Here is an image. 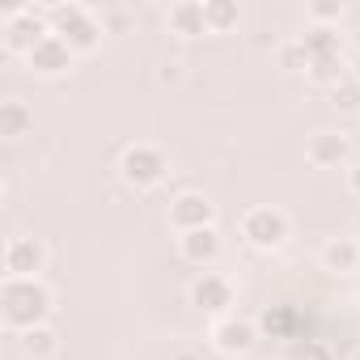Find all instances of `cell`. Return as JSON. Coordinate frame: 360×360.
Instances as JSON below:
<instances>
[{
    "instance_id": "obj_25",
    "label": "cell",
    "mask_w": 360,
    "mask_h": 360,
    "mask_svg": "<svg viewBox=\"0 0 360 360\" xmlns=\"http://www.w3.org/2000/svg\"><path fill=\"white\" fill-rule=\"evenodd\" d=\"M347 191H352V195L360 200V161H356V165L347 169Z\"/></svg>"
},
{
    "instance_id": "obj_13",
    "label": "cell",
    "mask_w": 360,
    "mask_h": 360,
    "mask_svg": "<svg viewBox=\"0 0 360 360\" xmlns=\"http://www.w3.org/2000/svg\"><path fill=\"white\" fill-rule=\"evenodd\" d=\"M322 267L335 276H352L360 267V242L356 238H330L322 246Z\"/></svg>"
},
{
    "instance_id": "obj_15",
    "label": "cell",
    "mask_w": 360,
    "mask_h": 360,
    "mask_svg": "<svg viewBox=\"0 0 360 360\" xmlns=\"http://www.w3.org/2000/svg\"><path fill=\"white\" fill-rule=\"evenodd\" d=\"M30 127H34V110L26 102H18V98L0 102V136L5 140H22Z\"/></svg>"
},
{
    "instance_id": "obj_14",
    "label": "cell",
    "mask_w": 360,
    "mask_h": 360,
    "mask_svg": "<svg viewBox=\"0 0 360 360\" xmlns=\"http://www.w3.org/2000/svg\"><path fill=\"white\" fill-rule=\"evenodd\" d=\"M165 26H169V34H178V39H200V34H208L204 5H195V0H183V5H174L169 18H165Z\"/></svg>"
},
{
    "instance_id": "obj_4",
    "label": "cell",
    "mask_w": 360,
    "mask_h": 360,
    "mask_svg": "<svg viewBox=\"0 0 360 360\" xmlns=\"http://www.w3.org/2000/svg\"><path fill=\"white\" fill-rule=\"evenodd\" d=\"M51 34V18L34 5H22V9H9L5 13V47L18 51V56H30L43 39Z\"/></svg>"
},
{
    "instance_id": "obj_8",
    "label": "cell",
    "mask_w": 360,
    "mask_h": 360,
    "mask_svg": "<svg viewBox=\"0 0 360 360\" xmlns=\"http://www.w3.org/2000/svg\"><path fill=\"white\" fill-rule=\"evenodd\" d=\"M347 157H352V144L343 131H314L305 144V161L314 169H339V165H347Z\"/></svg>"
},
{
    "instance_id": "obj_21",
    "label": "cell",
    "mask_w": 360,
    "mask_h": 360,
    "mask_svg": "<svg viewBox=\"0 0 360 360\" xmlns=\"http://www.w3.org/2000/svg\"><path fill=\"white\" fill-rule=\"evenodd\" d=\"M330 106L343 110V115H356V110H360V81H356V77L339 81V85L330 89Z\"/></svg>"
},
{
    "instance_id": "obj_19",
    "label": "cell",
    "mask_w": 360,
    "mask_h": 360,
    "mask_svg": "<svg viewBox=\"0 0 360 360\" xmlns=\"http://www.w3.org/2000/svg\"><path fill=\"white\" fill-rule=\"evenodd\" d=\"M22 352H26L30 360H51V356L60 352V335H56L51 326H34V330L22 335Z\"/></svg>"
},
{
    "instance_id": "obj_26",
    "label": "cell",
    "mask_w": 360,
    "mask_h": 360,
    "mask_svg": "<svg viewBox=\"0 0 360 360\" xmlns=\"http://www.w3.org/2000/svg\"><path fill=\"white\" fill-rule=\"evenodd\" d=\"M169 360H204V356H200V352H174Z\"/></svg>"
},
{
    "instance_id": "obj_18",
    "label": "cell",
    "mask_w": 360,
    "mask_h": 360,
    "mask_svg": "<svg viewBox=\"0 0 360 360\" xmlns=\"http://www.w3.org/2000/svg\"><path fill=\"white\" fill-rule=\"evenodd\" d=\"M204 22H208V34H229L242 22V9L233 0H204Z\"/></svg>"
},
{
    "instance_id": "obj_2",
    "label": "cell",
    "mask_w": 360,
    "mask_h": 360,
    "mask_svg": "<svg viewBox=\"0 0 360 360\" xmlns=\"http://www.w3.org/2000/svg\"><path fill=\"white\" fill-rule=\"evenodd\" d=\"M47 18H51V34L64 39L72 56L98 51V43H102V26H98V18H94L85 5H51Z\"/></svg>"
},
{
    "instance_id": "obj_28",
    "label": "cell",
    "mask_w": 360,
    "mask_h": 360,
    "mask_svg": "<svg viewBox=\"0 0 360 360\" xmlns=\"http://www.w3.org/2000/svg\"><path fill=\"white\" fill-rule=\"evenodd\" d=\"M352 360H360V347H356V352H352Z\"/></svg>"
},
{
    "instance_id": "obj_22",
    "label": "cell",
    "mask_w": 360,
    "mask_h": 360,
    "mask_svg": "<svg viewBox=\"0 0 360 360\" xmlns=\"http://www.w3.org/2000/svg\"><path fill=\"white\" fill-rule=\"evenodd\" d=\"M288 360H335V352H330V343H322V339H292Z\"/></svg>"
},
{
    "instance_id": "obj_11",
    "label": "cell",
    "mask_w": 360,
    "mask_h": 360,
    "mask_svg": "<svg viewBox=\"0 0 360 360\" xmlns=\"http://www.w3.org/2000/svg\"><path fill=\"white\" fill-rule=\"evenodd\" d=\"M26 64H30V72H39V77H60V72H68V68H72V51H68V43H64V39L47 34V39L26 56Z\"/></svg>"
},
{
    "instance_id": "obj_9",
    "label": "cell",
    "mask_w": 360,
    "mask_h": 360,
    "mask_svg": "<svg viewBox=\"0 0 360 360\" xmlns=\"http://www.w3.org/2000/svg\"><path fill=\"white\" fill-rule=\"evenodd\" d=\"M259 339V326L255 322H242V318H221L212 326V343L221 356H246Z\"/></svg>"
},
{
    "instance_id": "obj_17",
    "label": "cell",
    "mask_w": 360,
    "mask_h": 360,
    "mask_svg": "<svg viewBox=\"0 0 360 360\" xmlns=\"http://www.w3.org/2000/svg\"><path fill=\"white\" fill-rule=\"evenodd\" d=\"M297 322H301V318H297L292 305H267L263 318H259V326H263L271 339H301V335H297Z\"/></svg>"
},
{
    "instance_id": "obj_20",
    "label": "cell",
    "mask_w": 360,
    "mask_h": 360,
    "mask_svg": "<svg viewBox=\"0 0 360 360\" xmlns=\"http://www.w3.org/2000/svg\"><path fill=\"white\" fill-rule=\"evenodd\" d=\"M305 77L314 85H322V89H335L339 81H347V64H343V56H326V60H314L305 68Z\"/></svg>"
},
{
    "instance_id": "obj_27",
    "label": "cell",
    "mask_w": 360,
    "mask_h": 360,
    "mask_svg": "<svg viewBox=\"0 0 360 360\" xmlns=\"http://www.w3.org/2000/svg\"><path fill=\"white\" fill-rule=\"evenodd\" d=\"M356 233H360V212H356Z\"/></svg>"
},
{
    "instance_id": "obj_1",
    "label": "cell",
    "mask_w": 360,
    "mask_h": 360,
    "mask_svg": "<svg viewBox=\"0 0 360 360\" xmlns=\"http://www.w3.org/2000/svg\"><path fill=\"white\" fill-rule=\"evenodd\" d=\"M56 309V297L43 280H5L0 288V318H5L9 330H34V326H47Z\"/></svg>"
},
{
    "instance_id": "obj_3",
    "label": "cell",
    "mask_w": 360,
    "mask_h": 360,
    "mask_svg": "<svg viewBox=\"0 0 360 360\" xmlns=\"http://www.w3.org/2000/svg\"><path fill=\"white\" fill-rule=\"evenodd\" d=\"M169 174V157L157 144H127L119 157V178L136 191H153L157 183H165Z\"/></svg>"
},
{
    "instance_id": "obj_6",
    "label": "cell",
    "mask_w": 360,
    "mask_h": 360,
    "mask_svg": "<svg viewBox=\"0 0 360 360\" xmlns=\"http://www.w3.org/2000/svg\"><path fill=\"white\" fill-rule=\"evenodd\" d=\"M169 225L178 233H195V229H212L217 225V204L200 191H183L169 200Z\"/></svg>"
},
{
    "instance_id": "obj_7",
    "label": "cell",
    "mask_w": 360,
    "mask_h": 360,
    "mask_svg": "<svg viewBox=\"0 0 360 360\" xmlns=\"http://www.w3.org/2000/svg\"><path fill=\"white\" fill-rule=\"evenodd\" d=\"M47 267V246L39 238H9L5 246V280H39Z\"/></svg>"
},
{
    "instance_id": "obj_16",
    "label": "cell",
    "mask_w": 360,
    "mask_h": 360,
    "mask_svg": "<svg viewBox=\"0 0 360 360\" xmlns=\"http://www.w3.org/2000/svg\"><path fill=\"white\" fill-rule=\"evenodd\" d=\"M297 43L305 47L309 64H314V60H326V56H343V51H339V34H335L330 26H309L305 34H297Z\"/></svg>"
},
{
    "instance_id": "obj_23",
    "label": "cell",
    "mask_w": 360,
    "mask_h": 360,
    "mask_svg": "<svg viewBox=\"0 0 360 360\" xmlns=\"http://www.w3.org/2000/svg\"><path fill=\"white\" fill-rule=\"evenodd\" d=\"M309 18H314V26H330V22L343 18V5H339V0H314V5H309Z\"/></svg>"
},
{
    "instance_id": "obj_24",
    "label": "cell",
    "mask_w": 360,
    "mask_h": 360,
    "mask_svg": "<svg viewBox=\"0 0 360 360\" xmlns=\"http://www.w3.org/2000/svg\"><path fill=\"white\" fill-rule=\"evenodd\" d=\"M280 64H284V68H309V56H305V47L292 39V43L280 47Z\"/></svg>"
},
{
    "instance_id": "obj_5",
    "label": "cell",
    "mask_w": 360,
    "mask_h": 360,
    "mask_svg": "<svg viewBox=\"0 0 360 360\" xmlns=\"http://www.w3.org/2000/svg\"><path fill=\"white\" fill-rule=\"evenodd\" d=\"M288 233H292V225L280 208H250L242 217V238L255 250H280L288 242Z\"/></svg>"
},
{
    "instance_id": "obj_12",
    "label": "cell",
    "mask_w": 360,
    "mask_h": 360,
    "mask_svg": "<svg viewBox=\"0 0 360 360\" xmlns=\"http://www.w3.org/2000/svg\"><path fill=\"white\" fill-rule=\"evenodd\" d=\"M221 250H225V242H221L217 225H212V229H195V233H178V255H183L187 263H195V267L217 263Z\"/></svg>"
},
{
    "instance_id": "obj_10",
    "label": "cell",
    "mask_w": 360,
    "mask_h": 360,
    "mask_svg": "<svg viewBox=\"0 0 360 360\" xmlns=\"http://www.w3.org/2000/svg\"><path fill=\"white\" fill-rule=\"evenodd\" d=\"M191 305H200L204 314H225L233 305V284L217 271H204L195 284H191Z\"/></svg>"
}]
</instances>
